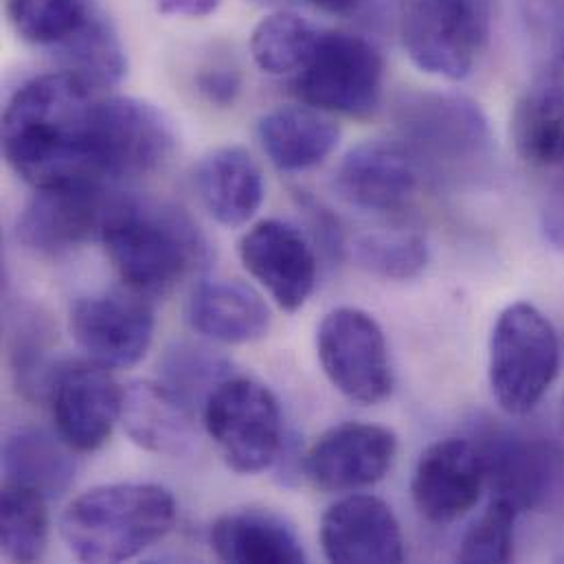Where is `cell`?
I'll use <instances>...</instances> for the list:
<instances>
[{"label":"cell","instance_id":"6da1fadb","mask_svg":"<svg viewBox=\"0 0 564 564\" xmlns=\"http://www.w3.org/2000/svg\"><path fill=\"white\" fill-rule=\"evenodd\" d=\"M101 99V90L70 70L22 84L2 115L7 165L33 189L99 178L95 139Z\"/></svg>","mask_w":564,"mask_h":564},{"label":"cell","instance_id":"4fadbf2b","mask_svg":"<svg viewBox=\"0 0 564 564\" xmlns=\"http://www.w3.org/2000/svg\"><path fill=\"white\" fill-rule=\"evenodd\" d=\"M46 398L57 435L77 453L99 451L121 422L123 389L110 369L95 360L57 365Z\"/></svg>","mask_w":564,"mask_h":564},{"label":"cell","instance_id":"2e32d148","mask_svg":"<svg viewBox=\"0 0 564 564\" xmlns=\"http://www.w3.org/2000/svg\"><path fill=\"white\" fill-rule=\"evenodd\" d=\"M484 486L486 468L477 442L446 437L420 455L411 495L417 512L426 521L448 525L477 506Z\"/></svg>","mask_w":564,"mask_h":564},{"label":"cell","instance_id":"83f0119b","mask_svg":"<svg viewBox=\"0 0 564 564\" xmlns=\"http://www.w3.org/2000/svg\"><path fill=\"white\" fill-rule=\"evenodd\" d=\"M48 545L46 499L33 490L4 484L0 501V550L11 563L42 561Z\"/></svg>","mask_w":564,"mask_h":564},{"label":"cell","instance_id":"52a82bcc","mask_svg":"<svg viewBox=\"0 0 564 564\" xmlns=\"http://www.w3.org/2000/svg\"><path fill=\"white\" fill-rule=\"evenodd\" d=\"M203 420L225 464L240 475L269 470L283 453V415L275 393L245 376H231L207 398Z\"/></svg>","mask_w":564,"mask_h":564},{"label":"cell","instance_id":"e0dca14e","mask_svg":"<svg viewBox=\"0 0 564 564\" xmlns=\"http://www.w3.org/2000/svg\"><path fill=\"white\" fill-rule=\"evenodd\" d=\"M240 260L249 275L285 310L296 312L316 285V256L305 236L282 220H262L240 240Z\"/></svg>","mask_w":564,"mask_h":564},{"label":"cell","instance_id":"e575fe53","mask_svg":"<svg viewBox=\"0 0 564 564\" xmlns=\"http://www.w3.org/2000/svg\"><path fill=\"white\" fill-rule=\"evenodd\" d=\"M519 13L532 35L564 48V0H519Z\"/></svg>","mask_w":564,"mask_h":564},{"label":"cell","instance_id":"7a4b0ae2","mask_svg":"<svg viewBox=\"0 0 564 564\" xmlns=\"http://www.w3.org/2000/svg\"><path fill=\"white\" fill-rule=\"evenodd\" d=\"M123 283L165 294L209 264V245L194 218L165 200L117 194L101 240Z\"/></svg>","mask_w":564,"mask_h":564},{"label":"cell","instance_id":"f1b7e54d","mask_svg":"<svg viewBox=\"0 0 564 564\" xmlns=\"http://www.w3.org/2000/svg\"><path fill=\"white\" fill-rule=\"evenodd\" d=\"M321 29L294 11L264 15L251 33V53L256 64L269 75L299 73L307 62Z\"/></svg>","mask_w":564,"mask_h":564},{"label":"cell","instance_id":"d6986e66","mask_svg":"<svg viewBox=\"0 0 564 564\" xmlns=\"http://www.w3.org/2000/svg\"><path fill=\"white\" fill-rule=\"evenodd\" d=\"M318 539L329 563L395 564L404 561V539L393 510L378 497L351 495L321 519Z\"/></svg>","mask_w":564,"mask_h":564},{"label":"cell","instance_id":"f35d334b","mask_svg":"<svg viewBox=\"0 0 564 564\" xmlns=\"http://www.w3.org/2000/svg\"><path fill=\"white\" fill-rule=\"evenodd\" d=\"M303 2L329 15H349L358 11V7L362 4V0H303Z\"/></svg>","mask_w":564,"mask_h":564},{"label":"cell","instance_id":"1f68e13d","mask_svg":"<svg viewBox=\"0 0 564 564\" xmlns=\"http://www.w3.org/2000/svg\"><path fill=\"white\" fill-rule=\"evenodd\" d=\"M351 256L373 278L409 282L426 269L429 247L420 234H365L354 240Z\"/></svg>","mask_w":564,"mask_h":564},{"label":"cell","instance_id":"f546056e","mask_svg":"<svg viewBox=\"0 0 564 564\" xmlns=\"http://www.w3.org/2000/svg\"><path fill=\"white\" fill-rule=\"evenodd\" d=\"M95 0H4L11 29L29 44L57 48L97 11Z\"/></svg>","mask_w":564,"mask_h":564},{"label":"cell","instance_id":"9c48e42d","mask_svg":"<svg viewBox=\"0 0 564 564\" xmlns=\"http://www.w3.org/2000/svg\"><path fill=\"white\" fill-rule=\"evenodd\" d=\"M400 35L409 59L422 73L457 82L473 73L488 20L479 0H411Z\"/></svg>","mask_w":564,"mask_h":564},{"label":"cell","instance_id":"484cf974","mask_svg":"<svg viewBox=\"0 0 564 564\" xmlns=\"http://www.w3.org/2000/svg\"><path fill=\"white\" fill-rule=\"evenodd\" d=\"M73 448L57 435L37 426H20L2 444L4 484L20 486L55 499L75 479Z\"/></svg>","mask_w":564,"mask_h":564},{"label":"cell","instance_id":"d4e9b609","mask_svg":"<svg viewBox=\"0 0 564 564\" xmlns=\"http://www.w3.org/2000/svg\"><path fill=\"white\" fill-rule=\"evenodd\" d=\"M209 541L223 563H305V552L294 528L271 510L247 508L227 512L212 525Z\"/></svg>","mask_w":564,"mask_h":564},{"label":"cell","instance_id":"4dcf8cb0","mask_svg":"<svg viewBox=\"0 0 564 564\" xmlns=\"http://www.w3.org/2000/svg\"><path fill=\"white\" fill-rule=\"evenodd\" d=\"M161 376V382L189 406H196V402L205 406L214 389L234 376V369L225 356L205 345L176 343L163 356Z\"/></svg>","mask_w":564,"mask_h":564},{"label":"cell","instance_id":"836d02e7","mask_svg":"<svg viewBox=\"0 0 564 564\" xmlns=\"http://www.w3.org/2000/svg\"><path fill=\"white\" fill-rule=\"evenodd\" d=\"M48 329L35 314L18 321V332L13 334L11 345V362L18 376V384L33 395H46L51 376L55 367L48 365Z\"/></svg>","mask_w":564,"mask_h":564},{"label":"cell","instance_id":"74e56055","mask_svg":"<svg viewBox=\"0 0 564 564\" xmlns=\"http://www.w3.org/2000/svg\"><path fill=\"white\" fill-rule=\"evenodd\" d=\"M156 11L174 18H207L225 0H152Z\"/></svg>","mask_w":564,"mask_h":564},{"label":"cell","instance_id":"277c9868","mask_svg":"<svg viewBox=\"0 0 564 564\" xmlns=\"http://www.w3.org/2000/svg\"><path fill=\"white\" fill-rule=\"evenodd\" d=\"M395 126L420 172L457 178L490 159L488 119L479 104L464 95L409 93L395 106Z\"/></svg>","mask_w":564,"mask_h":564},{"label":"cell","instance_id":"7402d4cb","mask_svg":"<svg viewBox=\"0 0 564 564\" xmlns=\"http://www.w3.org/2000/svg\"><path fill=\"white\" fill-rule=\"evenodd\" d=\"M517 152L532 165H564V48L534 77L512 112Z\"/></svg>","mask_w":564,"mask_h":564},{"label":"cell","instance_id":"d590c367","mask_svg":"<svg viewBox=\"0 0 564 564\" xmlns=\"http://www.w3.org/2000/svg\"><path fill=\"white\" fill-rule=\"evenodd\" d=\"M196 88L209 104L231 108L242 93V75L229 62H214L198 70Z\"/></svg>","mask_w":564,"mask_h":564},{"label":"cell","instance_id":"8d00e7d4","mask_svg":"<svg viewBox=\"0 0 564 564\" xmlns=\"http://www.w3.org/2000/svg\"><path fill=\"white\" fill-rule=\"evenodd\" d=\"M541 227L550 245L564 253V170L543 194Z\"/></svg>","mask_w":564,"mask_h":564},{"label":"cell","instance_id":"5bb4252c","mask_svg":"<svg viewBox=\"0 0 564 564\" xmlns=\"http://www.w3.org/2000/svg\"><path fill=\"white\" fill-rule=\"evenodd\" d=\"M143 296L132 288L106 290L82 296L70 307V334L90 360L108 369L143 360L154 338V312Z\"/></svg>","mask_w":564,"mask_h":564},{"label":"cell","instance_id":"4316f807","mask_svg":"<svg viewBox=\"0 0 564 564\" xmlns=\"http://www.w3.org/2000/svg\"><path fill=\"white\" fill-rule=\"evenodd\" d=\"M53 51L64 64L62 70L79 75L97 90L117 86L128 73L123 42L101 9H97L95 15L73 37Z\"/></svg>","mask_w":564,"mask_h":564},{"label":"cell","instance_id":"7c38bea8","mask_svg":"<svg viewBox=\"0 0 564 564\" xmlns=\"http://www.w3.org/2000/svg\"><path fill=\"white\" fill-rule=\"evenodd\" d=\"M486 486L519 512L543 510L564 492V451L545 437L495 429L477 442Z\"/></svg>","mask_w":564,"mask_h":564},{"label":"cell","instance_id":"5b68a950","mask_svg":"<svg viewBox=\"0 0 564 564\" xmlns=\"http://www.w3.org/2000/svg\"><path fill=\"white\" fill-rule=\"evenodd\" d=\"M561 369V343L552 321L532 303L506 307L490 334L488 376L497 404L510 415L530 413Z\"/></svg>","mask_w":564,"mask_h":564},{"label":"cell","instance_id":"30bf717a","mask_svg":"<svg viewBox=\"0 0 564 564\" xmlns=\"http://www.w3.org/2000/svg\"><path fill=\"white\" fill-rule=\"evenodd\" d=\"M117 192L106 181L82 178L40 187L22 209L18 240L33 253L57 258L101 240Z\"/></svg>","mask_w":564,"mask_h":564},{"label":"cell","instance_id":"ffe728a7","mask_svg":"<svg viewBox=\"0 0 564 564\" xmlns=\"http://www.w3.org/2000/svg\"><path fill=\"white\" fill-rule=\"evenodd\" d=\"M194 187L209 216L229 229L249 225L267 196L262 167L240 145L207 152L194 170Z\"/></svg>","mask_w":564,"mask_h":564},{"label":"cell","instance_id":"cb8c5ba5","mask_svg":"<svg viewBox=\"0 0 564 564\" xmlns=\"http://www.w3.org/2000/svg\"><path fill=\"white\" fill-rule=\"evenodd\" d=\"M258 139L278 170L305 172L332 156L340 128L332 115L312 106H278L260 117Z\"/></svg>","mask_w":564,"mask_h":564},{"label":"cell","instance_id":"ba28073f","mask_svg":"<svg viewBox=\"0 0 564 564\" xmlns=\"http://www.w3.org/2000/svg\"><path fill=\"white\" fill-rule=\"evenodd\" d=\"M316 354L334 389L365 406L393 391V369L380 323L365 310L336 307L316 329Z\"/></svg>","mask_w":564,"mask_h":564},{"label":"cell","instance_id":"8fae6325","mask_svg":"<svg viewBox=\"0 0 564 564\" xmlns=\"http://www.w3.org/2000/svg\"><path fill=\"white\" fill-rule=\"evenodd\" d=\"M174 148V128L154 104L123 95L101 99L95 139L99 178L130 181L154 174Z\"/></svg>","mask_w":564,"mask_h":564},{"label":"cell","instance_id":"8992f818","mask_svg":"<svg viewBox=\"0 0 564 564\" xmlns=\"http://www.w3.org/2000/svg\"><path fill=\"white\" fill-rule=\"evenodd\" d=\"M382 86V55L369 40L347 31H321L292 82L301 104L351 119H367L378 110Z\"/></svg>","mask_w":564,"mask_h":564},{"label":"cell","instance_id":"44dd1931","mask_svg":"<svg viewBox=\"0 0 564 564\" xmlns=\"http://www.w3.org/2000/svg\"><path fill=\"white\" fill-rule=\"evenodd\" d=\"M121 424L143 451L185 457L196 446L194 406L163 382H132L123 389Z\"/></svg>","mask_w":564,"mask_h":564},{"label":"cell","instance_id":"d6a6232c","mask_svg":"<svg viewBox=\"0 0 564 564\" xmlns=\"http://www.w3.org/2000/svg\"><path fill=\"white\" fill-rule=\"evenodd\" d=\"M519 510L506 501L492 497L488 510L464 534L457 561L466 564L510 563L514 558V530Z\"/></svg>","mask_w":564,"mask_h":564},{"label":"cell","instance_id":"9a60e30c","mask_svg":"<svg viewBox=\"0 0 564 564\" xmlns=\"http://www.w3.org/2000/svg\"><path fill=\"white\" fill-rule=\"evenodd\" d=\"M398 455L393 431L345 422L325 431L305 453L303 473L321 492H356L382 481Z\"/></svg>","mask_w":564,"mask_h":564},{"label":"cell","instance_id":"3957f363","mask_svg":"<svg viewBox=\"0 0 564 564\" xmlns=\"http://www.w3.org/2000/svg\"><path fill=\"white\" fill-rule=\"evenodd\" d=\"M174 523L176 501L167 488L110 484L73 499L59 519V534L82 563H123L163 541Z\"/></svg>","mask_w":564,"mask_h":564},{"label":"cell","instance_id":"ac0fdd59","mask_svg":"<svg viewBox=\"0 0 564 564\" xmlns=\"http://www.w3.org/2000/svg\"><path fill=\"white\" fill-rule=\"evenodd\" d=\"M420 167L398 141H365L340 161L334 187L356 209L393 214L406 207L420 187Z\"/></svg>","mask_w":564,"mask_h":564},{"label":"cell","instance_id":"603a6c76","mask_svg":"<svg viewBox=\"0 0 564 564\" xmlns=\"http://www.w3.org/2000/svg\"><path fill=\"white\" fill-rule=\"evenodd\" d=\"M187 318L198 334L227 345L256 343L271 329V307L253 285L238 280L200 283Z\"/></svg>","mask_w":564,"mask_h":564}]
</instances>
